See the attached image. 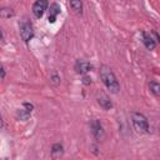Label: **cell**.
Returning <instances> with one entry per match:
<instances>
[{"label": "cell", "mask_w": 160, "mask_h": 160, "mask_svg": "<svg viewBox=\"0 0 160 160\" xmlns=\"http://www.w3.org/2000/svg\"><path fill=\"white\" fill-rule=\"evenodd\" d=\"M64 154V146L60 144V142H56L51 146V156L54 159H58V158H61Z\"/></svg>", "instance_id": "cell-9"}, {"label": "cell", "mask_w": 160, "mask_h": 160, "mask_svg": "<svg viewBox=\"0 0 160 160\" xmlns=\"http://www.w3.org/2000/svg\"><path fill=\"white\" fill-rule=\"evenodd\" d=\"M69 2L75 14L78 15L82 14V0H69Z\"/></svg>", "instance_id": "cell-11"}, {"label": "cell", "mask_w": 160, "mask_h": 160, "mask_svg": "<svg viewBox=\"0 0 160 160\" xmlns=\"http://www.w3.org/2000/svg\"><path fill=\"white\" fill-rule=\"evenodd\" d=\"M98 102H99V105H100L102 109H105V110H109V109L112 108V102H111V100H110L106 95H100V96L98 98Z\"/></svg>", "instance_id": "cell-10"}, {"label": "cell", "mask_w": 160, "mask_h": 160, "mask_svg": "<svg viewBox=\"0 0 160 160\" xmlns=\"http://www.w3.org/2000/svg\"><path fill=\"white\" fill-rule=\"evenodd\" d=\"M15 15V11L10 8H1L0 9V16L4 18V19H9V18H12Z\"/></svg>", "instance_id": "cell-13"}, {"label": "cell", "mask_w": 160, "mask_h": 160, "mask_svg": "<svg viewBox=\"0 0 160 160\" xmlns=\"http://www.w3.org/2000/svg\"><path fill=\"white\" fill-rule=\"evenodd\" d=\"M90 129H91V134L94 135V138L96 140H102L105 136V130L102 128V124L100 122V120L98 119H91L90 121Z\"/></svg>", "instance_id": "cell-4"}, {"label": "cell", "mask_w": 160, "mask_h": 160, "mask_svg": "<svg viewBox=\"0 0 160 160\" xmlns=\"http://www.w3.org/2000/svg\"><path fill=\"white\" fill-rule=\"evenodd\" d=\"M2 40H4V34H2V31L0 29V41H2Z\"/></svg>", "instance_id": "cell-19"}, {"label": "cell", "mask_w": 160, "mask_h": 160, "mask_svg": "<svg viewBox=\"0 0 160 160\" xmlns=\"http://www.w3.org/2000/svg\"><path fill=\"white\" fill-rule=\"evenodd\" d=\"M100 79L104 82V85L108 88V90H110L111 92L116 94L120 90V84L114 74V71L108 66V65H101L100 66V71H99Z\"/></svg>", "instance_id": "cell-1"}, {"label": "cell", "mask_w": 160, "mask_h": 160, "mask_svg": "<svg viewBox=\"0 0 160 160\" xmlns=\"http://www.w3.org/2000/svg\"><path fill=\"white\" fill-rule=\"evenodd\" d=\"M149 89H150V91H151L155 96H159V95H160V85H159L158 81H151V82L149 84Z\"/></svg>", "instance_id": "cell-14"}, {"label": "cell", "mask_w": 160, "mask_h": 160, "mask_svg": "<svg viewBox=\"0 0 160 160\" xmlns=\"http://www.w3.org/2000/svg\"><path fill=\"white\" fill-rule=\"evenodd\" d=\"M60 11H61V9H60V5H59V4H56V2L51 4V5H50V9H49L48 21H49L50 24H54V22L56 21L58 15L60 14Z\"/></svg>", "instance_id": "cell-7"}, {"label": "cell", "mask_w": 160, "mask_h": 160, "mask_svg": "<svg viewBox=\"0 0 160 160\" xmlns=\"http://www.w3.org/2000/svg\"><path fill=\"white\" fill-rule=\"evenodd\" d=\"M141 38H142V42L148 50H154L156 48V41L151 38V35H149L146 32H141Z\"/></svg>", "instance_id": "cell-8"}, {"label": "cell", "mask_w": 160, "mask_h": 160, "mask_svg": "<svg viewBox=\"0 0 160 160\" xmlns=\"http://www.w3.org/2000/svg\"><path fill=\"white\" fill-rule=\"evenodd\" d=\"M50 82L54 85V86H58V85H60V76L58 75V74H52L51 76H50Z\"/></svg>", "instance_id": "cell-15"}, {"label": "cell", "mask_w": 160, "mask_h": 160, "mask_svg": "<svg viewBox=\"0 0 160 160\" xmlns=\"http://www.w3.org/2000/svg\"><path fill=\"white\" fill-rule=\"evenodd\" d=\"M22 108H24L25 110H28L29 112H32V110H34V105L30 104V102H24V104H22Z\"/></svg>", "instance_id": "cell-16"}, {"label": "cell", "mask_w": 160, "mask_h": 160, "mask_svg": "<svg viewBox=\"0 0 160 160\" xmlns=\"http://www.w3.org/2000/svg\"><path fill=\"white\" fill-rule=\"evenodd\" d=\"M2 124H4V122H2V116H1V114H0V129L2 128Z\"/></svg>", "instance_id": "cell-20"}, {"label": "cell", "mask_w": 160, "mask_h": 160, "mask_svg": "<svg viewBox=\"0 0 160 160\" xmlns=\"http://www.w3.org/2000/svg\"><path fill=\"white\" fill-rule=\"evenodd\" d=\"M19 29H20V36L21 39L28 42L32 36H34V29H32V25L31 22L28 20V19H22L20 22H19Z\"/></svg>", "instance_id": "cell-3"}, {"label": "cell", "mask_w": 160, "mask_h": 160, "mask_svg": "<svg viewBox=\"0 0 160 160\" xmlns=\"http://www.w3.org/2000/svg\"><path fill=\"white\" fill-rule=\"evenodd\" d=\"M82 82H84L85 85L91 84V78H89L88 75H85V74H84V76H82Z\"/></svg>", "instance_id": "cell-17"}, {"label": "cell", "mask_w": 160, "mask_h": 160, "mask_svg": "<svg viewBox=\"0 0 160 160\" xmlns=\"http://www.w3.org/2000/svg\"><path fill=\"white\" fill-rule=\"evenodd\" d=\"M75 71L78 74H88L89 71H91L94 69V66L89 62V61H85V60H76L75 62V66H74Z\"/></svg>", "instance_id": "cell-6"}, {"label": "cell", "mask_w": 160, "mask_h": 160, "mask_svg": "<svg viewBox=\"0 0 160 160\" xmlns=\"http://www.w3.org/2000/svg\"><path fill=\"white\" fill-rule=\"evenodd\" d=\"M30 115H31V112H29V111L25 110L24 108L19 109V110L16 111V119H18V120H22V121H25V120H28V119L30 118Z\"/></svg>", "instance_id": "cell-12"}, {"label": "cell", "mask_w": 160, "mask_h": 160, "mask_svg": "<svg viewBox=\"0 0 160 160\" xmlns=\"http://www.w3.org/2000/svg\"><path fill=\"white\" fill-rule=\"evenodd\" d=\"M5 78V70H4V68L0 65V79H4Z\"/></svg>", "instance_id": "cell-18"}, {"label": "cell", "mask_w": 160, "mask_h": 160, "mask_svg": "<svg viewBox=\"0 0 160 160\" xmlns=\"http://www.w3.org/2000/svg\"><path fill=\"white\" fill-rule=\"evenodd\" d=\"M131 121H132V125H134L136 131H139V132H149L150 131L149 130L150 129L149 121H148V119L144 114L134 111L131 114Z\"/></svg>", "instance_id": "cell-2"}, {"label": "cell", "mask_w": 160, "mask_h": 160, "mask_svg": "<svg viewBox=\"0 0 160 160\" xmlns=\"http://www.w3.org/2000/svg\"><path fill=\"white\" fill-rule=\"evenodd\" d=\"M48 6H49L48 0H36L32 5V14L35 15V18L40 19L44 15V12L46 11Z\"/></svg>", "instance_id": "cell-5"}]
</instances>
